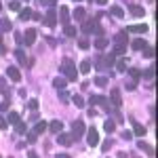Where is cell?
<instances>
[{"label": "cell", "mask_w": 158, "mask_h": 158, "mask_svg": "<svg viewBox=\"0 0 158 158\" xmlns=\"http://www.w3.org/2000/svg\"><path fill=\"white\" fill-rule=\"evenodd\" d=\"M59 70L63 76H68V80H76L78 78V70H76V63L72 59H63L59 65Z\"/></svg>", "instance_id": "6da1fadb"}, {"label": "cell", "mask_w": 158, "mask_h": 158, "mask_svg": "<svg viewBox=\"0 0 158 158\" xmlns=\"http://www.w3.org/2000/svg\"><path fill=\"white\" fill-rule=\"evenodd\" d=\"M112 63H116V55H106V57H99L95 61V65H97L99 70H112Z\"/></svg>", "instance_id": "7a4b0ae2"}, {"label": "cell", "mask_w": 158, "mask_h": 158, "mask_svg": "<svg viewBox=\"0 0 158 158\" xmlns=\"http://www.w3.org/2000/svg\"><path fill=\"white\" fill-rule=\"evenodd\" d=\"M86 133V127L82 120H74L72 122V137L74 139H78V137H82V135Z\"/></svg>", "instance_id": "3957f363"}, {"label": "cell", "mask_w": 158, "mask_h": 158, "mask_svg": "<svg viewBox=\"0 0 158 158\" xmlns=\"http://www.w3.org/2000/svg\"><path fill=\"white\" fill-rule=\"evenodd\" d=\"M86 143H89L91 148H95L99 143V133H97V129H95V127L86 129Z\"/></svg>", "instance_id": "277c9868"}, {"label": "cell", "mask_w": 158, "mask_h": 158, "mask_svg": "<svg viewBox=\"0 0 158 158\" xmlns=\"http://www.w3.org/2000/svg\"><path fill=\"white\" fill-rule=\"evenodd\" d=\"M114 42H116V44H124V47H127V42H129V32H124V30L116 32V34H114Z\"/></svg>", "instance_id": "5b68a950"}, {"label": "cell", "mask_w": 158, "mask_h": 158, "mask_svg": "<svg viewBox=\"0 0 158 158\" xmlns=\"http://www.w3.org/2000/svg\"><path fill=\"white\" fill-rule=\"evenodd\" d=\"M95 25H97L95 19H85V21H82V32H85V34H93V32H95Z\"/></svg>", "instance_id": "8992f818"}, {"label": "cell", "mask_w": 158, "mask_h": 158, "mask_svg": "<svg viewBox=\"0 0 158 158\" xmlns=\"http://www.w3.org/2000/svg\"><path fill=\"white\" fill-rule=\"evenodd\" d=\"M72 141H74V137L70 133H57V143L59 146H70Z\"/></svg>", "instance_id": "52a82bcc"}, {"label": "cell", "mask_w": 158, "mask_h": 158, "mask_svg": "<svg viewBox=\"0 0 158 158\" xmlns=\"http://www.w3.org/2000/svg\"><path fill=\"white\" fill-rule=\"evenodd\" d=\"M6 76L11 78V82H17V80H21V72H19L15 65H9V70H6Z\"/></svg>", "instance_id": "ba28073f"}, {"label": "cell", "mask_w": 158, "mask_h": 158, "mask_svg": "<svg viewBox=\"0 0 158 158\" xmlns=\"http://www.w3.org/2000/svg\"><path fill=\"white\" fill-rule=\"evenodd\" d=\"M44 23L49 25V27H55V25H57V11L51 9V11L47 13V17H44Z\"/></svg>", "instance_id": "9c48e42d"}, {"label": "cell", "mask_w": 158, "mask_h": 158, "mask_svg": "<svg viewBox=\"0 0 158 158\" xmlns=\"http://www.w3.org/2000/svg\"><path fill=\"white\" fill-rule=\"evenodd\" d=\"M23 42H25V47H32L36 42V30H27L23 36Z\"/></svg>", "instance_id": "30bf717a"}, {"label": "cell", "mask_w": 158, "mask_h": 158, "mask_svg": "<svg viewBox=\"0 0 158 158\" xmlns=\"http://www.w3.org/2000/svg\"><path fill=\"white\" fill-rule=\"evenodd\" d=\"M124 32H133V34H146L148 32V25L146 23H139V25H129Z\"/></svg>", "instance_id": "8fae6325"}, {"label": "cell", "mask_w": 158, "mask_h": 158, "mask_svg": "<svg viewBox=\"0 0 158 158\" xmlns=\"http://www.w3.org/2000/svg\"><path fill=\"white\" fill-rule=\"evenodd\" d=\"M72 17L76 19V21H85L86 19V11L82 9V6H76V9L72 11Z\"/></svg>", "instance_id": "7c38bea8"}, {"label": "cell", "mask_w": 158, "mask_h": 158, "mask_svg": "<svg viewBox=\"0 0 158 158\" xmlns=\"http://www.w3.org/2000/svg\"><path fill=\"white\" fill-rule=\"evenodd\" d=\"M129 13H131L133 17H143V15H146V9L139 6V4H131V6H129Z\"/></svg>", "instance_id": "4fadbf2b"}, {"label": "cell", "mask_w": 158, "mask_h": 158, "mask_svg": "<svg viewBox=\"0 0 158 158\" xmlns=\"http://www.w3.org/2000/svg\"><path fill=\"white\" fill-rule=\"evenodd\" d=\"M59 15H57V19H61V23L68 25V21H70V9L68 6H61V11H57Z\"/></svg>", "instance_id": "5bb4252c"}, {"label": "cell", "mask_w": 158, "mask_h": 158, "mask_svg": "<svg viewBox=\"0 0 158 158\" xmlns=\"http://www.w3.org/2000/svg\"><path fill=\"white\" fill-rule=\"evenodd\" d=\"M131 124H133L135 135H139V137H143V135H146V127H143V124H139V122L135 120V118H131Z\"/></svg>", "instance_id": "9a60e30c"}, {"label": "cell", "mask_w": 158, "mask_h": 158, "mask_svg": "<svg viewBox=\"0 0 158 158\" xmlns=\"http://www.w3.org/2000/svg\"><path fill=\"white\" fill-rule=\"evenodd\" d=\"M110 97H112V103H114L116 108H120V106H122V99H120V91H118V89H112V95H110Z\"/></svg>", "instance_id": "2e32d148"}, {"label": "cell", "mask_w": 158, "mask_h": 158, "mask_svg": "<svg viewBox=\"0 0 158 158\" xmlns=\"http://www.w3.org/2000/svg\"><path fill=\"white\" fill-rule=\"evenodd\" d=\"M13 25H11V19H4V17H0V34L2 32H11Z\"/></svg>", "instance_id": "e0dca14e"}, {"label": "cell", "mask_w": 158, "mask_h": 158, "mask_svg": "<svg viewBox=\"0 0 158 158\" xmlns=\"http://www.w3.org/2000/svg\"><path fill=\"white\" fill-rule=\"evenodd\" d=\"M47 129H49V124H47V122H36V127H34V131H32V133H36V135H42L44 133V131H47Z\"/></svg>", "instance_id": "ac0fdd59"}, {"label": "cell", "mask_w": 158, "mask_h": 158, "mask_svg": "<svg viewBox=\"0 0 158 158\" xmlns=\"http://www.w3.org/2000/svg\"><path fill=\"white\" fill-rule=\"evenodd\" d=\"M49 129L53 133H61L63 131V124H61V120H53V122H49Z\"/></svg>", "instance_id": "d6986e66"}, {"label": "cell", "mask_w": 158, "mask_h": 158, "mask_svg": "<svg viewBox=\"0 0 158 158\" xmlns=\"http://www.w3.org/2000/svg\"><path fill=\"white\" fill-rule=\"evenodd\" d=\"M148 47V42L143 40V38H137V40H133V49L135 51H143Z\"/></svg>", "instance_id": "ffe728a7"}, {"label": "cell", "mask_w": 158, "mask_h": 158, "mask_svg": "<svg viewBox=\"0 0 158 158\" xmlns=\"http://www.w3.org/2000/svg\"><path fill=\"white\" fill-rule=\"evenodd\" d=\"M93 47H95V49H97V51H103V49H106V47H108V40H106V38H103V36H99L97 40H95V44H93Z\"/></svg>", "instance_id": "44dd1931"}, {"label": "cell", "mask_w": 158, "mask_h": 158, "mask_svg": "<svg viewBox=\"0 0 158 158\" xmlns=\"http://www.w3.org/2000/svg\"><path fill=\"white\" fill-rule=\"evenodd\" d=\"M19 120H21V118H19L17 112H9V114H6V122H9V124H17Z\"/></svg>", "instance_id": "7402d4cb"}, {"label": "cell", "mask_w": 158, "mask_h": 158, "mask_svg": "<svg viewBox=\"0 0 158 158\" xmlns=\"http://www.w3.org/2000/svg\"><path fill=\"white\" fill-rule=\"evenodd\" d=\"M15 57H17V61L21 63V65H27V57H25V53L21 49H17L15 51Z\"/></svg>", "instance_id": "603a6c76"}, {"label": "cell", "mask_w": 158, "mask_h": 158, "mask_svg": "<svg viewBox=\"0 0 158 158\" xmlns=\"http://www.w3.org/2000/svg\"><path fill=\"white\" fill-rule=\"evenodd\" d=\"M72 103L76 106V108H85V106H86V101L80 97V95H72Z\"/></svg>", "instance_id": "cb8c5ba5"}, {"label": "cell", "mask_w": 158, "mask_h": 158, "mask_svg": "<svg viewBox=\"0 0 158 158\" xmlns=\"http://www.w3.org/2000/svg\"><path fill=\"white\" fill-rule=\"evenodd\" d=\"M65 85H68V80H65V78H61V76L53 80V86H55V89H59V91H61V89H65Z\"/></svg>", "instance_id": "d4e9b609"}, {"label": "cell", "mask_w": 158, "mask_h": 158, "mask_svg": "<svg viewBox=\"0 0 158 158\" xmlns=\"http://www.w3.org/2000/svg\"><path fill=\"white\" fill-rule=\"evenodd\" d=\"M103 129H106V131L112 135L114 131H116V122H114V120H106V122H103Z\"/></svg>", "instance_id": "484cf974"}, {"label": "cell", "mask_w": 158, "mask_h": 158, "mask_svg": "<svg viewBox=\"0 0 158 158\" xmlns=\"http://www.w3.org/2000/svg\"><path fill=\"white\" fill-rule=\"evenodd\" d=\"M137 148H139V150H146L150 156H154V148H152V146H148L146 141H139V143H137Z\"/></svg>", "instance_id": "4316f807"}, {"label": "cell", "mask_w": 158, "mask_h": 158, "mask_svg": "<svg viewBox=\"0 0 158 158\" xmlns=\"http://www.w3.org/2000/svg\"><path fill=\"white\" fill-rule=\"evenodd\" d=\"M19 19H21V21L32 19V11H30V9H21V11H19Z\"/></svg>", "instance_id": "83f0119b"}, {"label": "cell", "mask_w": 158, "mask_h": 158, "mask_svg": "<svg viewBox=\"0 0 158 158\" xmlns=\"http://www.w3.org/2000/svg\"><path fill=\"white\" fill-rule=\"evenodd\" d=\"M80 72H82V74H89V72H91V61H89V59L80 61Z\"/></svg>", "instance_id": "f1b7e54d"}, {"label": "cell", "mask_w": 158, "mask_h": 158, "mask_svg": "<svg viewBox=\"0 0 158 158\" xmlns=\"http://www.w3.org/2000/svg\"><path fill=\"white\" fill-rule=\"evenodd\" d=\"M112 15H114L116 19H122V17H124V11H122V6H112Z\"/></svg>", "instance_id": "f546056e"}, {"label": "cell", "mask_w": 158, "mask_h": 158, "mask_svg": "<svg viewBox=\"0 0 158 158\" xmlns=\"http://www.w3.org/2000/svg\"><path fill=\"white\" fill-rule=\"evenodd\" d=\"M97 106H101V108L108 112L110 110V101H108V97H103V95H99V101H97Z\"/></svg>", "instance_id": "4dcf8cb0"}, {"label": "cell", "mask_w": 158, "mask_h": 158, "mask_svg": "<svg viewBox=\"0 0 158 158\" xmlns=\"http://www.w3.org/2000/svg\"><path fill=\"white\" fill-rule=\"evenodd\" d=\"M129 76H131L133 80H139V78H141V72H139L137 68H129Z\"/></svg>", "instance_id": "1f68e13d"}, {"label": "cell", "mask_w": 158, "mask_h": 158, "mask_svg": "<svg viewBox=\"0 0 158 158\" xmlns=\"http://www.w3.org/2000/svg\"><path fill=\"white\" fill-rule=\"evenodd\" d=\"M95 85L97 86H108V78H106V76H97V78H95Z\"/></svg>", "instance_id": "d6a6232c"}, {"label": "cell", "mask_w": 158, "mask_h": 158, "mask_svg": "<svg viewBox=\"0 0 158 158\" xmlns=\"http://www.w3.org/2000/svg\"><path fill=\"white\" fill-rule=\"evenodd\" d=\"M9 9H11V11H21V4H19V0H11V2H9Z\"/></svg>", "instance_id": "836d02e7"}, {"label": "cell", "mask_w": 158, "mask_h": 158, "mask_svg": "<svg viewBox=\"0 0 158 158\" xmlns=\"http://www.w3.org/2000/svg\"><path fill=\"white\" fill-rule=\"evenodd\" d=\"M15 129H17V133H27V127H25V122H17V124H15Z\"/></svg>", "instance_id": "e575fe53"}, {"label": "cell", "mask_w": 158, "mask_h": 158, "mask_svg": "<svg viewBox=\"0 0 158 158\" xmlns=\"http://www.w3.org/2000/svg\"><path fill=\"white\" fill-rule=\"evenodd\" d=\"M124 51H127V47H124V44H116V49H114V53H112V55H124Z\"/></svg>", "instance_id": "d590c367"}, {"label": "cell", "mask_w": 158, "mask_h": 158, "mask_svg": "<svg viewBox=\"0 0 158 158\" xmlns=\"http://www.w3.org/2000/svg\"><path fill=\"white\" fill-rule=\"evenodd\" d=\"M65 36L74 38V36H76V27H72V25H65Z\"/></svg>", "instance_id": "8d00e7d4"}, {"label": "cell", "mask_w": 158, "mask_h": 158, "mask_svg": "<svg viewBox=\"0 0 158 158\" xmlns=\"http://www.w3.org/2000/svg\"><path fill=\"white\" fill-rule=\"evenodd\" d=\"M78 47H80L82 51H86L91 44H89V40H86V38H80V40H78Z\"/></svg>", "instance_id": "74e56055"}, {"label": "cell", "mask_w": 158, "mask_h": 158, "mask_svg": "<svg viewBox=\"0 0 158 158\" xmlns=\"http://www.w3.org/2000/svg\"><path fill=\"white\" fill-rule=\"evenodd\" d=\"M154 53H156V51H154V47H150V44L143 49V55H146V57H154Z\"/></svg>", "instance_id": "f35d334b"}, {"label": "cell", "mask_w": 158, "mask_h": 158, "mask_svg": "<svg viewBox=\"0 0 158 158\" xmlns=\"http://www.w3.org/2000/svg\"><path fill=\"white\" fill-rule=\"evenodd\" d=\"M154 72H156V70H154V65H150V68H148V72L143 74V76H146L148 80H152V78H154Z\"/></svg>", "instance_id": "ab89813d"}, {"label": "cell", "mask_w": 158, "mask_h": 158, "mask_svg": "<svg viewBox=\"0 0 158 158\" xmlns=\"http://www.w3.org/2000/svg\"><path fill=\"white\" fill-rule=\"evenodd\" d=\"M116 70H118V72H127V61H118Z\"/></svg>", "instance_id": "60d3db41"}, {"label": "cell", "mask_w": 158, "mask_h": 158, "mask_svg": "<svg viewBox=\"0 0 158 158\" xmlns=\"http://www.w3.org/2000/svg\"><path fill=\"white\" fill-rule=\"evenodd\" d=\"M127 89H129V91H135V89H137V82H135V80H131V82H129V80H127Z\"/></svg>", "instance_id": "b9f144b4"}, {"label": "cell", "mask_w": 158, "mask_h": 158, "mask_svg": "<svg viewBox=\"0 0 158 158\" xmlns=\"http://www.w3.org/2000/svg\"><path fill=\"white\" fill-rule=\"evenodd\" d=\"M68 97H70V95H68V93H65V91L61 89V91H59V99L63 101V103H65V101H68Z\"/></svg>", "instance_id": "7bdbcfd3"}, {"label": "cell", "mask_w": 158, "mask_h": 158, "mask_svg": "<svg viewBox=\"0 0 158 158\" xmlns=\"http://www.w3.org/2000/svg\"><path fill=\"white\" fill-rule=\"evenodd\" d=\"M99 101V95H93V97H89V106H97Z\"/></svg>", "instance_id": "ee69618b"}, {"label": "cell", "mask_w": 158, "mask_h": 158, "mask_svg": "<svg viewBox=\"0 0 158 158\" xmlns=\"http://www.w3.org/2000/svg\"><path fill=\"white\" fill-rule=\"evenodd\" d=\"M93 34H97V38H99V36H103V27L97 23V25H95V32H93Z\"/></svg>", "instance_id": "f6af8a7d"}, {"label": "cell", "mask_w": 158, "mask_h": 158, "mask_svg": "<svg viewBox=\"0 0 158 158\" xmlns=\"http://www.w3.org/2000/svg\"><path fill=\"white\" fill-rule=\"evenodd\" d=\"M9 110V99H4L2 103H0V112H6Z\"/></svg>", "instance_id": "bcb514c9"}, {"label": "cell", "mask_w": 158, "mask_h": 158, "mask_svg": "<svg viewBox=\"0 0 158 158\" xmlns=\"http://www.w3.org/2000/svg\"><path fill=\"white\" fill-rule=\"evenodd\" d=\"M27 108H30V110H36V108H38V101H36V99H30Z\"/></svg>", "instance_id": "7dc6e473"}, {"label": "cell", "mask_w": 158, "mask_h": 158, "mask_svg": "<svg viewBox=\"0 0 158 158\" xmlns=\"http://www.w3.org/2000/svg\"><path fill=\"white\" fill-rule=\"evenodd\" d=\"M36 137H38L36 133H27V141H30V143H34V141H36Z\"/></svg>", "instance_id": "c3c4849f"}, {"label": "cell", "mask_w": 158, "mask_h": 158, "mask_svg": "<svg viewBox=\"0 0 158 158\" xmlns=\"http://www.w3.org/2000/svg\"><path fill=\"white\" fill-rule=\"evenodd\" d=\"M6 127H9V122H6V118H2V116H0V129H6Z\"/></svg>", "instance_id": "681fc988"}, {"label": "cell", "mask_w": 158, "mask_h": 158, "mask_svg": "<svg viewBox=\"0 0 158 158\" xmlns=\"http://www.w3.org/2000/svg\"><path fill=\"white\" fill-rule=\"evenodd\" d=\"M42 2H47V6H51V9L57 4V0H42Z\"/></svg>", "instance_id": "f907efd6"}, {"label": "cell", "mask_w": 158, "mask_h": 158, "mask_svg": "<svg viewBox=\"0 0 158 158\" xmlns=\"http://www.w3.org/2000/svg\"><path fill=\"white\" fill-rule=\"evenodd\" d=\"M110 148H112V141H110V139H108V141H103V148H101V150H110Z\"/></svg>", "instance_id": "816d5d0a"}, {"label": "cell", "mask_w": 158, "mask_h": 158, "mask_svg": "<svg viewBox=\"0 0 158 158\" xmlns=\"http://www.w3.org/2000/svg\"><path fill=\"white\" fill-rule=\"evenodd\" d=\"M27 158H38V154H36V152H32V150H30V152H27Z\"/></svg>", "instance_id": "f5cc1de1"}, {"label": "cell", "mask_w": 158, "mask_h": 158, "mask_svg": "<svg viewBox=\"0 0 158 158\" xmlns=\"http://www.w3.org/2000/svg\"><path fill=\"white\" fill-rule=\"evenodd\" d=\"M95 2H97V4H101V6H103V4H108V0H95Z\"/></svg>", "instance_id": "db71d44e"}, {"label": "cell", "mask_w": 158, "mask_h": 158, "mask_svg": "<svg viewBox=\"0 0 158 158\" xmlns=\"http://www.w3.org/2000/svg\"><path fill=\"white\" fill-rule=\"evenodd\" d=\"M0 53H4V47H2V34H0Z\"/></svg>", "instance_id": "11a10c76"}, {"label": "cell", "mask_w": 158, "mask_h": 158, "mask_svg": "<svg viewBox=\"0 0 158 158\" xmlns=\"http://www.w3.org/2000/svg\"><path fill=\"white\" fill-rule=\"evenodd\" d=\"M55 158H70V156H68V154H57Z\"/></svg>", "instance_id": "9f6ffc18"}, {"label": "cell", "mask_w": 158, "mask_h": 158, "mask_svg": "<svg viewBox=\"0 0 158 158\" xmlns=\"http://www.w3.org/2000/svg\"><path fill=\"white\" fill-rule=\"evenodd\" d=\"M0 11H2V2H0Z\"/></svg>", "instance_id": "6f0895ef"}, {"label": "cell", "mask_w": 158, "mask_h": 158, "mask_svg": "<svg viewBox=\"0 0 158 158\" xmlns=\"http://www.w3.org/2000/svg\"><path fill=\"white\" fill-rule=\"evenodd\" d=\"M76 2H82V0H76Z\"/></svg>", "instance_id": "680465c9"}]
</instances>
